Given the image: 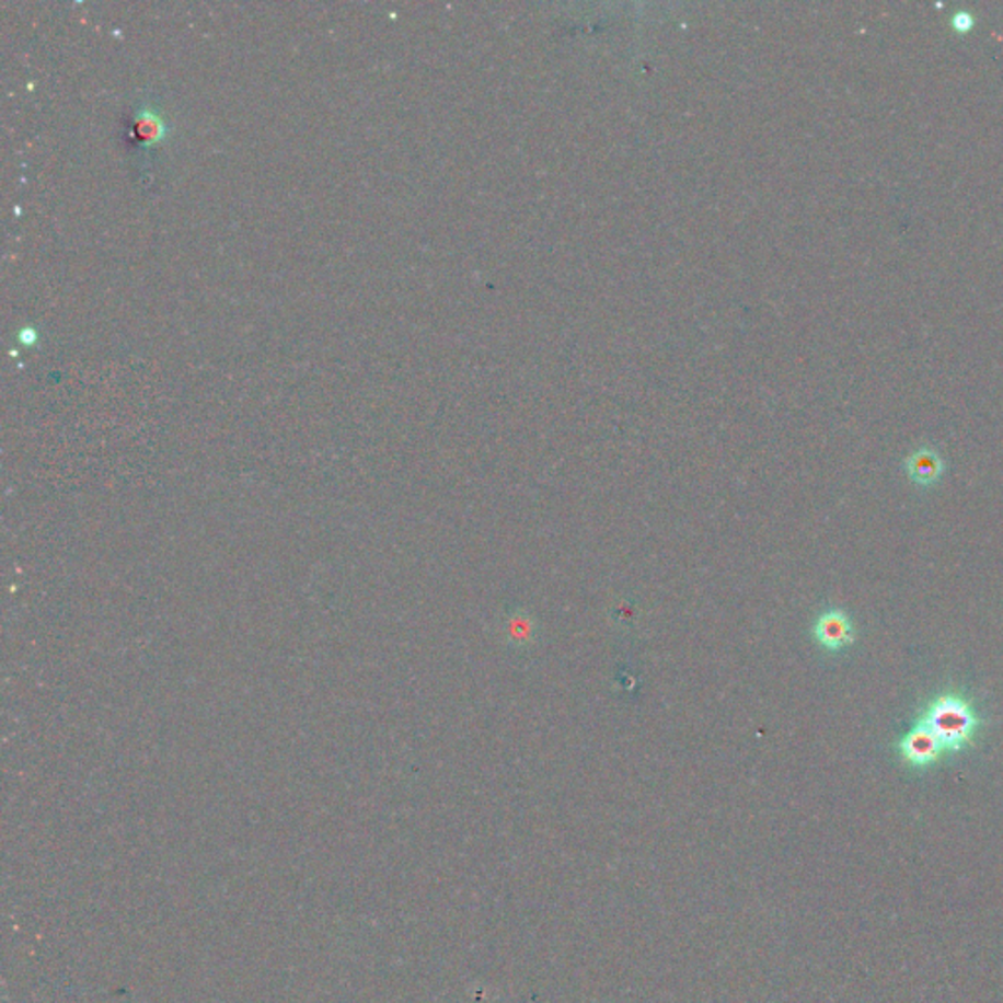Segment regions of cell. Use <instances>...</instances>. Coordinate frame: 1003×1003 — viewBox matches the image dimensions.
<instances>
[{"instance_id":"obj_1","label":"cell","mask_w":1003,"mask_h":1003,"mask_svg":"<svg viewBox=\"0 0 1003 1003\" xmlns=\"http://www.w3.org/2000/svg\"><path fill=\"white\" fill-rule=\"evenodd\" d=\"M920 724L931 729L945 752H962L972 747L984 719L978 716L975 704L958 690L941 692L931 698L921 710Z\"/></svg>"},{"instance_id":"obj_2","label":"cell","mask_w":1003,"mask_h":1003,"mask_svg":"<svg viewBox=\"0 0 1003 1003\" xmlns=\"http://www.w3.org/2000/svg\"><path fill=\"white\" fill-rule=\"evenodd\" d=\"M896 751L900 754L901 762L911 769H930L933 764H937L941 757L945 754V749L943 745L938 743L937 737L920 722L901 737L896 745Z\"/></svg>"},{"instance_id":"obj_7","label":"cell","mask_w":1003,"mask_h":1003,"mask_svg":"<svg viewBox=\"0 0 1003 1003\" xmlns=\"http://www.w3.org/2000/svg\"><path fill=\"white\" fill-rule=\"evenodd\" d=\"M976 16L970 12V10H957L953 16H950V26L953 30H957L960 34H967L968 30L975 28Z\"/></svg>"},{"instance_id":"obj_4","label":"cell","mask_w":1003,"mask_h":1003,"mask_svg":"<svg viewBox=\"0 0 1003 1003\" xmlns=\"http://www.w3.org/2000/svg\"><path fill=\"white\" fill-rule=\"evenodd\" d=\"M903 469H906V474L910 476L911 483L920 484V486H933L941 481V476L945 473V461L943 457L938 456L937 449L933 447H920L911 453L906 463H903Z\"/></svg>"},{"instance_id":"obj_6","label":"cell","mask_w":1003,"mask_h":1003,"mask_svg":"<svg viewBox=\"0 0 1003 1003\" xmlns=\"http://www.w3.org/2000/svg\"><path fill=\"white\" fill-rule=\"evenodd\" d=\"M508 635H510L511 643H518V645L530 643L533 637V625H531L530 618L526 613H514L508 623Z\"/></svg>"},{"instance_id":"obj_5","label":"cell","mask_w":1003,"mask_h":1003,"mask_svg":"<svg viewBox=\"0 0 1003 1003\" xmlns=\"http://www.w3.org/2000/svg\"><path fill=\"white\" fill-rule=\"evenodd\" d=\"M134 128L138 131L141 140H146V143H153V141H159L163 138L165 134V124L159 118L158 114L153 112L143 111L136 116V122H134Z\"/></svg>"},{"instance_id":"obj_3","label":"cell","mask_w":1003,"mask_h":1003,"mask_svg":"<svg viewBox=\"0 0 1003 1003\" xmlns=\"http://www.w3.org/2000/svg\"><path fill=\"white\" fill-rule=\"evenodd\" d=\"M811 635L821 649H826L827 653H839L855 643V623L845 610L829 608L826 612L819 613L811 627Z\"/></svg>"}]
</instances>
